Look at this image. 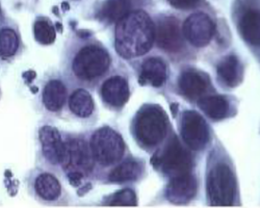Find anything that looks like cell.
I'll return each instance as SVG.
<instances>
[{"mask_svg":"<svg viewBox=\"0 0 260 208\" xmlns=\"http://www.w3.org/2000/svg\"><path fill=\"white\" fill-rule=\"evenodd\" d=\"M207 199L212 206H232L237 198V181L232 166L216 161L207 173Z\"/></svg>","mask_w":260,"mask_h":208,"instance_id":"obj_4","label":"cell"},{"mask_svg":"<svg viewBox=\"0 0 260 208\" xmlns=\"http://www.w3.org/2000/svg\"><path fill=\"white\" fill-rule=\"evenodd\" d=\"M238 31L249 45L259 46V9L246 8L238 18Z\"/></svg>","mask_w":260,"mask_h":208,"instance_id":"obj_16","label":"cell"},{"mask_svg":"<svg viewBox=\"0 0 260 208\" xmlns=\"http://www.w3.org/2000/svg\"><path fill=\"white\" fill-rule=\"evenodd\" d=\"M36 77V73L35 72H32V71H28V72H26L25 74H24V78H28V81L30 82L34 78Z\"/></svg>","mask_w":260,"mask_h":208,"instance_id":"obj_29","label":"cell"},{"mask_svg":"<svg viewBox=\"0 0 260 208\" xmlns=\"http://www.w3.org/2000/svg\"><path fill=\"white\" fill-rule=\"evenodd\" d=\"M157 47L168 53H179L184 49V37L180 21L173 15L161 14L154 22Z\"/></svg>","mask_w":260,"mask_h":208,"instance_id":"obj_7","label":"cell"},{"mask_svg":"<svg viewBox=\"0 0 260 208\" xmlns=\"http://www.w3.org/2000/svg\"><path fill=\"white\" fill-rule=\"evenodd\" d=\"M42 152L46 160L52 164H62L66 154V145L59 131L49 125L43 126L39 131Z\"/></svg>","mask_w":260,"mask_h":208,"instance_id":"obj_11","label":"cell"},{"mask_svg":"<svg viewBox=\"0 0 260 208\" xmlns=\"http://www.w3.org/2000/svg\"><path fill=\"white\" fill-rule=\"evenodd\" d=\"M168 79V66L161 57L152 56L145 59L141 65L140 83L154 88L164 86Z\"/></svg>","mask_w":260,"mask_h":208,"instance_id":"obj_15","label":"cell"},{"mask_svg":"<svg viewBox=\"0 0 260 208\" xmlns=\"http://www.w3.org/2000/svg\"><path fill=\"white\" fill-rule=\"evenodd\" d=\"M171 129L169 117L157 104H145L133 121V135L140 147L149 151L156 148Z\"/></svg>","mask_w":260,"mask_h":208,"instance_id":"obj_3","label":"cell"},{"mask_svg":"<svg viewBox=\"0 0 260 208\" xmlns=\"http://www.w3.org/2000/svg\"><path fill=\"white\" fill-rule=\"evenodd\" d=\"M34 37L42 45L52 44L56 38V31L51 20L46 17H38L34 23Z\"/></svg>","mask_w":260,"mask_h":208,"instance_id":"obj_25","label":"cell"},{"mask_svg":"<svg viewBox=\"0 0 260 208\" xmlns=\"http://www.w3.org/2000/svg\"><path fill=\"white\" fill-rule=\"evenodd\" d=\"M66 154L62 162L64 170L80 172L84 175L93 171L95 160L92 155L90 144L81 137H70L66 142Z\"/></svg>","mask_w":260,"mask_h":208,"instance_id":"obj_10","label":"cell"},{"mask_svg":"<svg viewBox=\"0 0 260 208\" xmlns=\"http://www.w3.org/2000/svg\"><path fill=\"white\" fill-rule=\"evenodd\" d=\"M180 135L188 150H203L210 138L205 119L196 111H185L180 119Z\"/></svg>","mask_w":260,"mask_h":208,"instance_id":"obj_8","label":"cell"},{"mask_svg":"<svg viewBox=\"0 0 260 208\" xmlns=\"http://www.w3.org/2000/svg\"><path fill=\"white\" fill-rule=\"evenodd\" d=\"M112 57L98 41L81 38L69 58L70 75L84 86H92L110 70Z\"/></svg>","mask_w":260,"mask_h":208,"instance_id":"obj_2","label":"cell"},{"mask_svg":"<svg viewBox=\"0 0 260 208\" xmlns=\"http://www.w3.org/2000/svg\"><path fill=\"white\" fill-rule=\"evenodd\" d=\"M203 0H168V3L176 10L189 11L201 6Z\"/></svg>","mask_w":260,"mask_h":208,"instance_id":"obj_27","label":"cell"},{"mask_svg":"<svg viewBox=\"0 0 260 208\" xmlns=\"http://www.w3.org/2000/svg\"><path fill=\"white\" fill-rule=\"evenodd\" d=\"M154 39V21L143 10L130 12L116 23L115 48L125 59L137 58L149 52Z\"/></svg>","mask_w":260,"mask_h":208,"instance_id":"obj_1","label":"cell"},{"mask_svg":"<svg viewBox=\"0 0 260 208\" xmlns=\"http://www.w3.org/2000/svg\"><path fill=\"white\" fill-rule=\"evenodd\" d=\"M93 158L102 166H112L123 158L126 145L119 132L104 126L96 130L89 142Z\"/></svg>","mask_w":260,"mask_h":208,"instance_id":"obj_6","label":"cell"},{"mask_svg":"<svg viewBox=\"0 0 260 208\" xmlns=\"http://www.w3.org/2000/svg\"><path fill=\"white\" fill-rule=\"evenodd\" d=\"M178 88L184 97L198 100L208 91L209 80L199 71L186 70L178 78Z\"/></svg>","mask_w":260,"mask_h":208,"instance_id":"obj_14","label":"cell"},{"mask_svg":"<svg viewBox=\"0 0 260 208\" xmlns=\"http://www.w3.org/2000/svg\"><path fill=\"white\" fill-rule=\"evenodd\" d=\"M20 46V37L16 28L11 25L0 27V56L9 58L14 56Z\"/></svg>","mask_w":260,"mask_h":208,"instance_id":"obj_24","label":"cell"},{"mask_svg":"<svg viewBox=\"0 0 260 208\" xmlns=\"http://www.w3.org/2000/svg\"><path fill=\"white\" fill-rule=\"evenodd\" d=\"M145 171L144 162L139 159H126L108 174V181L114 183L132 182L140 179Z\"/></svg>","mask_w":260,"mask_h":208,"instance_id":"obj_21","label":"cell"},{"mask_svg":"<svg viewBox=\"0 0 260 208\" xmlns=\"http://www.w3.org/2000/svg\"><path fill=\"white\" fill-rule=\"evenodd\" d=\"M197 191V179L189 173L171 178V181L166 189V197L172 203L183 204L196 196Z\"/></svg>","mask_w":260,"mask_h":208,"instance_id":"obj_13","label":"cell"},{"mask_svg":"<svg viewBox=\"0 0 260 208\" xmlns=\"http://www.w3.org/2000/svg\"><path fill=\"white\" fill-rule=\"evenodd\" d=\"M216 73L226 87L234 88L238 86L243 78V66L240 58L234 54L223 57L216 66Z\"/></svg>","mask_w":260,"mask_h":208,"instance_id":"obj_17","label":"cell"},{"mask_svg":"<svg viewBox=\"0 0 260 208\" xmlns=\"http://www.w3.org/2000/svg\"><path fill=\"white\" fill-rule=\"evenodd\" d=\"M138 0H105L102 4L98 17L108 24L117 23L130 12L135 11Z\"/></svg>","mask_w":260,"mask_h":208,"instance_id":"obj_19","label":"cell"},{"mask_svg":"<svg viewBox=\"0 0 260 208\" xmlns=\"http://www.w3.org/2000/svg\"><path fill=\"white\" fill-rule=\"evenodd\" d=\"M69 109L76 117L89 118L95 109L93 97L86 90L77 89L69 98Z\"/></svg>","mask_w":260,"mask_h":208,"instance_id":"obj_23","label":"cell"},{"mask_svg":"<svg viewBox=\"0 0 260 208\" xmlns=\"http://www.w3.org/2000/svg\"><path fill=\"white\" fill-rule=\"evenodd\" d=\"M100 96L107 107L112 109L123 108L130 96L127 79L121 75L108 77L100 88Z\"/></svg>","mask_w":260,"mask_h":208,"instance_id":"obj_12","label":"cell"},{"mask_svg":"<svg viewBox=\"0 0 260 208\" xmlns=\"http://www.w3.org/2000/svg\"><path fill=\"white\" fill-rule=\"evenodd\" d=\"M184 40L197 48L207 46L215 33V23L212 17L205 12H194L181 25Z\"/></svg>","mask_w":260,"mask_h":208,"instance_id":"obj_9","label":"cell"},{"mask_svg":"<svg viewBox=\"0 0 260 208\" xmlns=\"http://www.w3.org/2000/svg\"><path fill=\"white\" fill-rule=\"evenodd\" d=\"M198 108L206 117L213 121H221L230 114V102L223 95H208L198 99Z\"/></svg>","mask_w":260,"mask_h":208,"instance_id":"obj_18","label":"cell"},{"mask_svg":"<svg viewBox=\"0 0 260 208\" xmlns=\"http://www.w3.org/2000/svg\"><path fill=\"white\" fill-rule=\"evenodd\" d=\"M151 163L171 179L191 173L193 159L178 137L173 135L165 146L162 152H156L152 156Z\"/></svg>","mask_w":260,"mask_h":208,"instance_id":"obj_5","label":"cell"},{"mask_svg":"<svg viewBox=\"0 0 260 208\" xmlns=\"http://www.w3.org/2000/svg\"><path fill=\"white\" fill-rule=\"evenodd\" d=\"M67 177L72 186H79L82 184L84 174H82L80 172H69L67 174Z\"/></svg>","mask_w":260,"mask_h":208,"instance_id":"obj_28","label":"cell"},{"mask_svg":"<svg viewBox=\"0 0 260 208\" xmlns=\"http://www.w3.org/2000/svg\"><path fill=\"white\" fill-rule=\"evenodd\" d=\"M68 91L64 83L59 79L49 80L43 90V103L44 107L52 113L60 111L66 103Z\"/></svg>","mask_w":260,"mask_h":208,"instance_id":"obj_20","label":"cell"},{"mask_svg":"<svg viewBox=\"0 0 260 208\" xmlns=\"http://www.w3.org/2000/svg\"><path fill=\"white\" fill-rule=\"evenodd\" d=\"M35 191L40 199L54 201L61 195V185L54 175L42 173L35 180Z\"/></svg>","mask_w":260,"mask_h":208,"instance_id":"obj_22","label":"cell"},{"mask_svg":"<svg viewBox=\"0 0 260 208\" xmlns=\"http://www.w3.org/2000/svg\"><path fill=\"white\" fill-rule=\"evenodd\" d=\"M108 205H137L138 204V198L136 193L130 190V189H125L119 192L114 193L110 198H108L107 201Z\"/></svg>","mask_w":260,"mask_h":208,"instance_id":"obj_26","label":"cell"}]
</instances>
